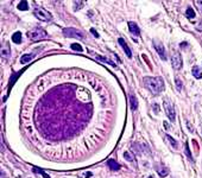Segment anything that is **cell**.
<instances>
[{
	"instance_id": "11",
	"label": "cell",
	"mask_w": 202,
	"mask_h": 178,
	"mask_svg": "<svg viewBox=\"0 0 202 178\" xmlns=\"http://www.w3.org/2000/svg\"><path fill=\"white\" fill-rule=\"evenodd\" d=\"M191 73H193V76H194L195 79L200 80L202 77V70L199 65H194L193 69H191Z\"/></svg>"
},
{
	"instance_id": "12",
	"label": "cell",
	"mask_w": 202,
	"mask_h": 178,
	"mask_svg": "<svg viewBox=\"0 0 202 178\" xmlns=\"http://www.w3.org/2000/svg\"><path fill=\"white\" fill-rule=\"evenodd\" d=\"M107 165L109 166V169L111 170H113V171H117V170H119L120 169V165L114 160V159H108V161H107Z\"/></svg>"
},
{
	"instance_id": "24",
	"label": "cell",
	"mask_w": 202,
	"mask_h": 178,
	"mask_svg": "<svg viewBox=\"0 0 202 178\" xmlns=\"http://www.w3.org/2000/svg\"><path fill=\"white\" fill-rule=\"evenodd\" d=\"M175 82H176V87H177V89L181 92L182 90V81L178 77H176V80H175Z\"/></svg>"
},
{
	"instance_id": "18",
	"label": "cell",
	"mask_w": 202,
	"mask_h": 178,
	"mask_svg": "<svg viewBox=\"0 0 202 178\" xmlns=\"http://www.w3.org/2000/svg\"><path fill=\"white\" fill-rule=\"evenodd\" d=\"M166 139L169 140V142H170V145H171V146H172V147H174L175 150H177V148H178V144H177V141H176L175 139L172 138V137H170L169 134H166Z\"/></svg>"
},
{
	"instance_id": "3",
	"label": "cell",
	"mask_w": 202,
	"mask_h": 178,
	"mask_svg": "<svg viewBox=\"0 0 202 178\" xmlns=\"http://www.w3.org/2000/svg\"><path fill=\"white\" fill-rule=\"evenodd\" d=\"M163 106H164V111L168 115V118L170 121H175V118H176V114H175V108H174V105L171 103V101L169 99H165L164 102H163Z\"/></svg>"
},
{
	"instance_id": "13",
	"label": "cell",
	"mask_w": 202,
	"mask_h": 178,
	"mask_svg": "<svg viewBox=\"0 0 202 178\" xmlns=\"http://www.w3.org/2000/svg\"><path fill=\"white\" fill-rule=\"evenodd\" d=\"M157 172H158V175L161 176V177H166L168 175H169V169L168 167H165V166H158V169H157Z\"/></svg>"
},
{
	"instance_id": "31",
	"label": "cell",
	"mask_w": 202,
	"mask_h": 178,
	"mask_svg": "<svg viewBox=\"0 0 202 178\" xmlns=\"http://www.w3.org/2000/svg\"><path fill=\"white\" fill-rule=\"evenodd\" d=\"M152 108H153V109H156V113H158V106H157V105H153V106H152Z\"/></svg>"
},
{
	"instance_id": "17",
	"label": "cell",
	"mask_w": 202,
	"mask_h": 178,
	"mask_svg": "<svg viewBox=\"0 0 202 178\" xmlns=\"http://www.w3.org/2000/svg\"><path fill=\"white\" fill-rule=\"evenodd\" d=\"M92 54H93V55H94V56H95V57H96L98 59H100V61H102V62H106V63L111 64L112 67H115V64H114V63H113L111 59L106 58V57H102V56H100V55H96V54H94V52H92Z\"/></svg>"
},
{
	"instance_id": "7",
	"label": "cell",
	"mask_w": 202,
	"mask_h": 178,
	"mask_svg": "<svg viewBox=\"0 0 202 178\" xmlns=\"http://www.w3.org/2000/svg\"><path fill=\"white\" fill-rule=\"evenodd\" d=\"M153 46H155V49H156V51L158 52V55H159V57L162 59H166V55H165V50H164V45L162 44L159 40H153Z\"/></svg>"
},
{
	"instance_id": "21",
	"label": "cell",
	"mask_w": 202,
	"mask_h": 178,
	"mask_svg": "<svg viewBox=\"0 0 202 178\" xmlns=\"http://www.w3.org/2000/svg\"><path fill=\"white\" fill-rule=\"evenodd\" d=\"M18 8L21 10V11H26V10L29 8V6H27V1H21V2H19Z\"/></svg>"
},
{
	"instance_id": "15",
	"label": "cell",
	"mask_w": 202,
	"mask_h": 178,
	"mask_svg": "<svg viewBox=\"0 0 202 178\" xmlns=\"http://www.w3.org/2000/svg\"><path fill=\"white\" fill-rule=\"evenodd\" d=\"M130 101H131V108H132V111H136V109L138 108V101H137V98H136L133 94H131V95H130Z\"/></svg>"
},
{
	"instance_id": "6",
	"label": "cell",
	"mask_w": 202,
	"mask_h": 178,
	"mask_svg": "<svg viewBox=\"0 0 202 178\" xmlns=\"http://www.w3.org/2000/svg\"><path fill=\"white\" fill-rule=\"evenodd\" d=\"M171 64H172V68L178 70L182 68V57L180 55L178 51H172V55H171Z\"/></svg>"
},
{
	"instance_id": "26",
	"label": "cell",
	"mask_w": 202,
	"mask_h": 178,
	"mask_svg": "<svg viewBox=\"0 0 202 178\" xmlns=\"http://www.w3.org/2000/svg\"><path fill=\"white\" fill-rule=\"evenodd\" d=\"M33 171H35V172H38V173H40L42 176H44V177H45V178H50V177H49V176H48V175H46V173H45V172H43L42 170H38L37 167H35V169H33Z\"/></svg>"
},
{
	"instance_id": "25",
	"label": "cell",
	"mask_w": 202,
	"mask_h": 178,
	"mask_svg": "<svg viewBox=\"0 0 202 178\" xmlns=\"http://www.w3.org/2000/svg\"><path fill=\"white\" fill-rule=\"evenodd\" d=\"M185 153L188 155V157L190 160H193V157H191V155H190V150H189V146H188V142H185Z\"/></svg>"
},
{
	"instance_id": "27",
	"label": "cell",
	"mask_w": 202,
	"mask_h": 178,
	"mask_svg": "<svg viewBox=\"0 0 202 178\" xmlns=\"http://www.w3.org/2000/svg\"><path fill=\"white\" fill-rule=\"evenodd\" d=\"M195 4H196V6L199 7L200 12L202 13V0H196V1H195Z\"/></svg>"
},
{
	"instance_id": "8",
	"label": "cell",
	"mask_w": 202,
	"mask_h": 178,
	"mask_svg": "<svg viewBox=\"0 0 202 178\" xmlns=\"http://www.w3.org/2000/svg\"><path fill=\"white\" fill-rule=\"evenodd\" d=\"M11 55V48L8 43H4V45L1 46V57L2 58H8Z\"/></svg>"
},
{
	"instance_id": "32",
	"label": "cell",
	"mask_w": 202,
	"mask_h": 178,
	"mask_svg": "<svg viewBox=\"0 0 202 178\" xmlns=\"http://www.w3.org/2000/svg\"><path fill=\"white\" fill-rule=\"evenodd\" d=\"M188 127H189L190 132H194V128H191V126H190V123H189V122H188Z\"/></svg>"
},
{
	"instance_id": "4",
	"label": "cell",
	"mask_w": 202,
	"mask_h": 178,
	"mask_svg": "<svg viewBox=\"0 0 202 178\" xmlns=\"http://www.w3.org/2000/svg\"><path fill=\"white\" fill-rule=\"evenodd\" d=\"M63 35L65 37H74V38H79V39H84L83 32H81L77 29H74V27H65V29H63Z\"/></svg>"
},
{
	"instance_id": "20",
	"label": "cell",
	"mask_w": 202,
	"mask_h": 178,
	"mask_svg": "<svg viewBox=\"0 0 202 178\" xmlns=\"http://www.w3.org/2000/svg\"><path fill=\"white\" fill-rule=\"evenodd\" d=\"M124 157H125V159H127L128 161H133V160H134V156H133L131 152H128V151H126V152L124 153Z\"/></svg>"
},
{
	"instance_id": "2",
	"label": "cell",
	"mask_w": 202,
	"mask_h": 178,
	"mask_svg": "<svg viewBox=\"0 0 202 178\" xmlns=\"http://www.w3.org/2000/svg\"><path fill=\"white\" fill-rule=\"evenodd\" d=\"M27 36H29V38L31 40L37 42V40H40V39H45L48 35H46V32H45L44 30H42L39 27H36V29L29 31V32H27Z\"/></svg>"
},
{
	"instance_id": "14",
	"label": "cell",
	"mask_w": 202,
	"mask_h": 178,
	"mask_svg": "<svg viewBox=\"0 0 202 178\" xmlns=\"http://www.w3.org/2000/svg\"><path fill=\"white\" fill-rule=\"evenodd\" d=\"M35 57V55L33 54H26V55H24V56H21V58H20V63L21 64H26V63H29L31 59Z\"/></svg>"
},
{
	"instance_id": "10",
	"label": "cell",
	"mask_w": 202,
	"mask_h": 178,
	"mask_svg": "<svg viewBox=\"0 0 202 178\" xmlns=\"http://www.w3.org/2000/svg\"><path fill=\"white\" fill-rule=\"evenodd\" d=\"M118 42H119V44L121 45V48H122V50L126 52V55H127V57L128 58H131L132 57V54H131V50H130V48H128V45L126 44V42L122 39V38H119L118 39Z\"/></svg>"
},
{
	"instance_id": "19",
	"label": "cell",
	"mask_w": 202,
	"mask_h": 178,
	"mask_svg": "<svg viewBox=\"0 0 202 178\" xmlns=\"http://www.w3.org/2000/svg\"><path fill=\"white\" fill-rule=\"evenodd\" d=\"M12 40H13V43H16V44L21 43V32H16V33L12 36Z\"/></svg>"
},
{
	"instance_id": "23",
	"label": "cell",
	"mask_w": 202,
	"mask_h": 178,
	"mask_svg": "<svg viewBox=\"0 0 202 178\" xmlns=\"http://www.w3.org/2000/svg\"><path fill=\"white\" fill-rule=\"evenodd\" d=\"M83 1H74V5H75V11L76 10H80V8H82V6H83Z\"/></svg>"
},
{
	"instance_id": "9",
	"label": "cell",
	"mask_w": 202,
	"mask_h": 178,
	"mask_svg": "<svg viewBox=\"0 0 202 178\" xmlns=\"http://www.w3.org/2000/svg\"><path fill=\"white\" fill-rule=\"evenodd\" d=\"M128 29H130L132 35H134V36H139L140 35V30H139V27H138V25L136 23L128 21Z\"/></svg>"
},
{
	"instance_id": "22",
	"label": "cell",
	"mask_w": 202,
	"mask_h": 178,
	"mask_svg": "<svg viewBox=\"0 0 202 178\" xmlns=\"http://www.w3.org/2000/svg\"><path fill=\"white\" fill-rule=\"evenodd\" d=\"M70 48H71V49H73V50H76V51H82V50H83V49H82V46H81L80 44H77V43H74V44H71V45H70Z\"/></svg>"
},
{
	"instance_id": "5",
	"label": "cell",
	"mask_w": 202,
	"mask_h": 178,
	"mask_svg": "<svg viewBox=\"0 0 202 178\" xmlns=\"http://www.w3.org/2000/svg\"><path fill=\"white\" fill-rule=\"evenodd\" d=\"M33 14H35V17L37 19L42 20V21H48V20L51 19V14L46 10H44L42 7H36L35 11H33Z\"/></svg>"
},
{
	"instance_id": "29",
	"label": "cell",
	"mask_w": 202,
	"mask_h": 178,
	"mask_svg": "<svg viewBox=\"0 0 202 178\" xmlns=\"http://www.w3.org/2000/svg\"><path fill=\"white\" fill-rule=\"evenodd\" d=\"M90 32H92V33H93V35H94L95 37H99V33H98V32H96V31H95L94 29H92V30H90Z\"/></svg>"
},
{
	"instance_id": "1",
	"label": "cell",
	"mask_w": 202,
	"mask_h": 178,
	"mask_svg": "<svg viewBox=\"0 0 202 178\" xmlns=\"http://www.w3.org/2000/svg\"><path fill=\"white\" fill-rule=\"evenodd\" d=\"M144 84L152 94H159L164 90V81L159 76H156V77L146 76V77H144Z\"/></svg>"
},
{
	"instance_id": "28",
	"label": "cell",
	"mask_w": 202,
	"mask_h": 178,
	"mask_svg": "<svg viewBox=\"0 0 202 178\" xmlns=\"http://www.w3.org/2000/svg\"><path fill=\"white\" fill-rule=\"evenodd\" d=\"M196 30H197V31H202V20L199 23V25L196 26Z\"/></svg>"
},
{
	"instance_id": "16",
	"label": "cell",
	"mask_w": 202,
	"mask_h": 178,
	"mask_svg": "<svg viewBox=\"0 0 202 178\" xmlns=\"http://www.w3.org/2000/svg\"><path fill=\"white\" fill-rule=\"evenodd\" d=\"M185 16H187L188 19H194V18L196 17L195 11H194L191 7H188V8H187V11H185Z\"/></svg>"
},
{
	"instance_id": "30",
	"label": "cell",
	"mask_w": 202,
	"mask_h": 178,
	"mask_svg": "<svg viewBox=\"0 0 202 178\" xmlns=\"http://www.w3.org/2000/svg\"><path fill=\"white\" fill-rule=\"evenodd\" d=\"M187 45H188V43H187V42H182L181 44H180V46H181L182 49H183V48H187Z\"/></svg>"
}]
</instances>
